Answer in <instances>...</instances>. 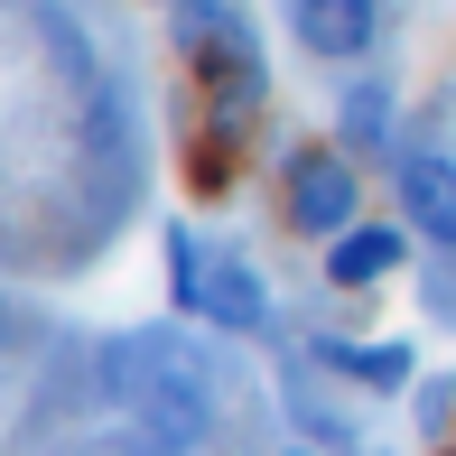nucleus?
I'll use <instances>...</instances> for the list:
<instances>
[{
  "label": "nucleus",
  "mask_w": 456,
  "mask_h": 456,
  "mask_svg": "<svg viewBox=\"0 0 456 456\" xmlns=\"http://www.w3.org/2000/svg\"><path fill=\"white\" fill-rule=\"evenodd\" d=\"M102 391L140 419L150 447H196L215 428V372L186 345V326H150V336L102 345Z\"/></svg>",
  "instance_id": "1"
},
{
  "label": "nucleus",
  "mask_w": 456,
  "mask_h": 456,
  "mask_svg": "<svg viewBox=\"0 0 456 456\" xmlns=\"http://www.w3.org/2000/svg\"><path fill=\"white\" fill-rule=\"evenodd\" d=\"M280 205H289V224H298V233H317V242L354 233V224H363L354 150H289V168H280Z\"/></svg>",
  "instance_id": "2"
},
{
  "label": "nucleus",
  "mask_w": 456,
  "mask_h": 456,
  "mask_svg": "<svg viewBox=\"0 0 456 456\" xmlns=\"http://www.w3.org/2000/svg\"><path fill=\"white\" fill-rule=\"evenodd\" d=\"M196 75H205V131H215V140H242V131H252V112L271 102L261 47H252V37H233V47H224V56H205Z\"/></svg>",
  "instance_id": "3"
},
{
  "label": "nucleus",
  "mask_w": 456,
  "mask_h": 456,
  "mask_svg": "<svg viewBox=\"0 0 456 456\" xmlns=\"http://www.w3.org/2000/svg\"><path fill=\"white\" fill-rule=\"evenodd\" d=\"M401 224L419 242H438V252H456V159L447 150H410L401 159Z\"/></svg>",
  "instance_id": "4"
},
{
  "label": "nucleus",
  "mask_w": 456,
  "mask_h": 456,
  "mask_svg": "<svg viewBox=\"0 0 456 456\" xmlns=\"http://www.w3.org/2000/svg\"><path fill=\"white\" fill-rule=\"evenodd\" d=\"M410 261V224H354V233L326 242V280L336 289H382Z\"/></svg>",
  "instance_id": "5"
},
{
  "label": "nucleus",
  "mask_w": 456,
  "mask_h": 456,
  "mask_svg": "<svg viewBox=\"0 0 456 456\" xmlns=\"http://www.w3.org/2000/svg\"><path fill=\"white\" fill-rule=\"evenodd\" d=\"M289 19H298V47H317V56H363L372 47V28H382V0H289Z\"/></svg>",
  "instance_id": "6"
},
{
  "label": "nucleus",
  "mask_w": 456,
  "mask_h": 456,
  "mask_svg": "<svg viewBox=\"0 0 456 456\" xmlns=\"http://www.w3.org/2000/svg\"><path fill=\"white\" fill-rule=\"evenodd\" d=\"M317 363L326 372H345V382H372V391H410L419 382V363H410V345H391V336H317Z\"/></svg>",
  "instance_id": "7"
},
{
  "label": "nucleus",
  "mask_w": 456,
  "mask_h": 456,
  "mask_svg": "<svg viewBox=\"0 0 456 456\" xmlns=\"http://www.w3.org/2000/svg\"><path fill=\"white\" fill-rule=\"evenodd\" d=\"M205 326H224V336H261L271 326V289H261L252 261H215L205 271Z\"/></svg>",
  "instance_id": "8"
},
{
  "label": "nucleus",
  "mask_w": 456,
  "mask_h": 456,
  "mask_svg": "<svg viewBox=\"0 0 456 456\" xmlns=\"http://www.w3.org/2000/svg\"><path fill=\"white\" fill-rule=\"evenodd\" d=\"M168 37L186 66H205V56H224L233 37H252V19H242V0H168Z\"/></svg>",
  "instance_id": "9"
},
{
  "label": "nucleus",
  "mask_w": 456,
  "mask_h": 456,
  "mask_svg": "<svg viewBox=\"0 0 456 456\" xmlns=\"http://www.w3.org/2000/svg\"><path fill=\"white\" fill-rule=\"evenodd\" d=\"M336 140H345L354 159H363V150H391V85H382V75L345 94V112H336Z\"/></svg>",
  "instance_id": "10"
},
{
  "label": "nucleus",
  "mask_w": 456,
  "mask_h": 456,
  "mask_svg": "<svg viewBox=\"0 0 456 456\" xmlns=\"http://www.w3.org/2000/svg\"><path fill=\"white\" fill-rule=\"evenodd\" d=\"M205 271H215V261L196 252V233L168 224V298H177V317H205Z\"/></svg>",
  "instance_id": "11"
},
{
  "label": "nucleus",
  "mask_w": 456,
  "mask_h": 456,
  "mask_svg": "<svg viewBox=\"0 0 456 456\" xmlns=\"http://www.w3.org/2000/svg\"><path fill=\"white\" fill-rule=\"evenodd\" d=\"M410 410H419V438H456V372H419L410 382Z\"/></svg>",
  "instance_id": "12"
},
{
  "label": "nucleus",
  "mask_w": 456,
  "mask_h": 456,
  "mask_svg": "<svg viewBox=\"0 0 456 456\" xmlns=\"http://www.w3.org/2000/svg\"><path fill=\"white\" fill-rule=\"evenodd\" d=\"M447 456H456V438H447Z\"/></svg>",
  "instance_id": "13"
}]
</instances>
